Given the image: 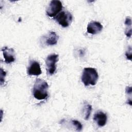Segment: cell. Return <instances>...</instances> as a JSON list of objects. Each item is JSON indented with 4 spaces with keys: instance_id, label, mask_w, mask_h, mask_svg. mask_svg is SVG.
Instances as JSON below:
<instances>
[{
    "instance_id": "cell-8",
    "label": "cell",
    "mask_w": 132,
    "mask_h": 132,
    "mask_svg": "<svg viewBox=\"0 0 132 132\" xmlns=\"http://www.w3.org/2000/svg\"><path fill=\"white\" fill-rule=\"evenodd\" d=\"M59 36L55 31H50L43 37V40L46 45H54L57 43Z\"/></svg>"
},
{
    "instance_id": "cell-10",
    "label": "cell",
    "mask_w": 132,
    "mask_h": 132,
    "mask_svg": "<svg viewBox=\"0 0 132 132\" xmlns=\"http://www.w3.org/2000/svg\"><path fill=\"white\" fill-rule=\"evenodd\" d=\"M93 120L99 127L104 126L107 121V114L101 111H97L93 116Z\"/></svg>"
},
{
    "instance_id": "cell-11",
    "label": "cell",
    "mask_w": 132,
    "mask_h": 132,
    "mask_svg": "<svg viewBox=\"0 0 132 132\" xmlns=\"http://www.w3.org/2000/svg\"><path fill=\"white\" fill-rule=\"evenodd\" d=\"M124 24L125 25V34L127 37L130 38L131 36V20L130 18L126 17Z\"/></svg>"
},
{
    "instance_id": "cell-9",
    "label": "cell",
    "mask_w": 132,
    "mask_h": 132,
    "mask_svg": "<svg viewBox=\"0 0 132 132\" xmlns=\"http://www.w3.org/2000/svg\"><path fill=\"white\" fill-rule=\"evenodd\" d=\"M103 29L102 25L98 22L92 21L87 26V30L89 34L95 35L100 32Z\"/></svg>"
},
{
    "instance_id": "cell-2",
    "label": "cell",
    "mask_w": 132,
    "mask_h": 132,
    "mask_svg": "<svg viewBox=\"0 0 132 132\" xmlns=\"http://www.w3.org/2000/svg\"><path fill=\"white\" fill-rule=\"evenodd\" d=\"M98 79V75L95 69L85 68L82 73L81 80L85 86L96 85Z\"/></svg>"
},
{
    "instance_id": "cell-13",
    "label": "cell",
    "mask_w": 132,
    "mask_h": 132,
    "mask_svg": "<svg viewBox=\"0 0 132 132\" xmlns=\"http://www.w3.org/2000/svg\"><path fill=\"white\" fill-rule=\"evenodd\" d=\"M71 122H72V124L75 126L77 131H79L82 130V125L79 121H78L76 120H72L71 121Z\"/></svg>"
},
{
    "instance_id": "cell-5",
    "label": "cell",
    "mask_w": 132,
    "mask_h": 132,
    "mask_svg": "<svg viewBox=\"0 0 132 132\" xmlns=\"http://www.w3.org/2000/svg\"><path fill=\"white\" fill-rule=\"evenodd\" d=\"M59 55L55 54L49 55L46 58L45 64L47 73L49 75H53L56 70V63L58 61Z\"/></svg>"
},
{
    "instance_id": "cell-3",
    "label": "cell",
    "mask_w": 132,
    "mask_h": 132,
    "mask_svg": "<svg viewBox=\"0 0 132 132\" xmlns=\"http://www.w3.org/2000/svg\"><path fill=\"white\" fill-rule=\"evenodd\" d=\"M56 21L62 27H67L72 23L73 16L68 11H62L59 12L55 18Z\"/></svg>"
},
{
    "instance_id": "cell-15",
    "label": "cell",
    "mask_w": 132,
    "mask_h": 132,
    "mask_svg": "<svg viewBox=\"0 0 132 132\" xmlns=\"http://www.w3.org/2000/svg\"><path fill=\"white\" fill-rule=\"evenodd\" d=\"M125 56L128 60H131V47L130 46L128 47L125 53Z\"/></svg>"
},
{
    "instance_id": "cell-4",
    "label": "cell",
    "mask_w": 132,
    "mask_h": 132,
    "mask_svg": "<svg viewBox=\"0 0 132 132\" xmlns=\"http://www.w3.org/2000/svg\"><path fill=\"white\" fill-rule=\"evenodd\" d=\"M62 9V4L59 0H53L50 2L46 10V14L51 18H55Z\"/></svg>"
},
{
    "instance_id": "cell-7",
    "label": "cell",
    "mask_w": 132,
    "mask_h": 132,
    "mask_svg": "<svg viewBox=\"0 0 132 132\" xmlns=\"http://www.w3.org/2000/svg\"><path fill=\"white\" fill-rule=\"evenodd\" d=\"M3 57L5 59V62L9 64L14 62L15 60L14 51L12 48H8L7 46H5L2 48Z\"/></svg>"
},
{
    "instance_id": "cell-1",
    "label": "cell",
    "mask_w": 132,
    "mask_h": 132,
    "mask_svg": "<svg viewBox=\"0 0 132 132\" xmlns=\"http://www.w3.org/2000/svg\"><path fill=\"white\" fill-rule=\"evenodd\" d=\"M48 85L46 81L41 78H37L34 85L32 94L35 98L43 100L48 97Z\"/></svg>"
},
{
    "instance_id": "cell-6",
    "label": "cell",
    "mask_w": 132,
    "mask_h": 132,
    "mask_svg": "<svg viewBox=\"0 0 132 132\" xmlns=\"http://www.w3.org/2000/svg\"><path fill=\"white\" fill-rule=\"evenodd\" d=\"M28 75L38 76L41 74L42 71L39 63L35 60H30L27 70Z\"/></svg>"
},
{
    "instance_id": "cell-14",
    "label": "cell",
    "mask_w": 132,
    "mask_h": 132,
    "mask_svg": "<svg viewBox=\"0 0 132 132\" xmlns=\"http://www.w3.org/2000/svg\"><path fill=\"white\" fill-rule=\"evenodd\" d=\"M0 73V82L1 85H2L5 82V78L6 75V72H5L2 68H1Z\"/></svg>"
},
{
    "instance_id": "cell-12",
    "label": "cell",
    "mask_w": 132,
    "mask_h": 132,
    "mask_svg": "<svg viewBox=\"0 0 132 132\" xmlns=\"http://www.w3.org/2000/svg\"><path fill=\"white\" fill-rule=\"evenodd\" d=\"M91 110H92V106L87 103H85L84 104V109H83L85 120H88L89 119L91 112Z\"/></svg>"
}]
</instances>
